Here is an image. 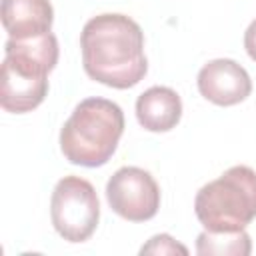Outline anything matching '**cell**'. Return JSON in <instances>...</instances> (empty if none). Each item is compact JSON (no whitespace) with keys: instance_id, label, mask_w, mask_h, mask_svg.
<instances>
[{"instance_id":"6da1fadb","label":"cell","mask_w":256,"mask_h":256,"mask_svg":"<svg viewBox=\"0 0 256 256\" xmlns=\"http://www.w3.org/2000/svg\"><path fill=\"white\" fill-rule=\"evenodd\" d=\"M84 72L110 88L136 86L148 72L144 56V32L126 14H98L80 34Z\"/></svg>"},{"instance_id":"7a4b0ae2","label":"cell","mask_w":256,"mask_h":256,"mask_svg":"<svg viewBox=\"0 0 256 256\" xmlns=\"http://www.w3.org/2000/svg\"><path fill=\"white\" fill-rule=\"evenodd\" d=\"M58 62V40L52 32L36 38H8L0 70V106L12 114L38 108L48 94V74Z\"/></svg>"},{"instance_id":"3957f363","label":"cell","mask_w":256,"mask_h":256,"mask_svg":"<svg viewBox=\"0 0 256 256\" xmlns=\"http://www.w3.org/2000/svg\"><path fill=\"white\" fill-rule=\"evenodd\" d=\"M124 132L122 108L106 98L82 100L60 130V150L70 164L104 166L118 148Z\"/></svg>"},{"instance_id":"277c9868","label":"cell","mask_w":256,"mask_h":256,"mask_svg":"<svg viewBox=\"0 0 256 256\" xmlns=\"http://www.w3.org/2000/svg\"><path fill=\"white\" fill-rule=\"evenodd\" d=\"M194 212L210 232H234L256 218V172L232 166L220 178L204 184L194 198Z\"/></svg>"},{"instance_id":"5b68a950","label":"cell","mask_w":256,"mask_h":256,"mask_svg":"<svg viewBox=\"0 0 256 256\" xmlns=\"http://www.w3.org/2000/svg\"><path fill=\"white\" fill-rule=\"evenodd\" d=\"M54 230L68 242L88 240L100 220V202L94 186L80 176H64L50 198Z\"/></svg>"},{"instance_id":"8992f818","label":"cell","mask_w":256,"mask_h":256,"mask_svg":"<svg viewBox=\"0 0 256 256\" xmlns=\"http://www.w3.org/2000/svg\"><path fill=\"white\" fill-rule=\"evenodd\" d=\"M110 208L128 222H146L160 208V188L150 172L138 166H122L106 184Z\"/></svg>"},{"instance_id":"52a82bcc","label":"cell","mask_w":256,"mask_h":256,"mask_svg":"<svg viewBox=\"0 0 256 256\" xmlns=\"http://www.w3.org/2000/svg\"><path fill=\"white\" fill-rule=\"evenodd\" d=\"M200 94L216 106H234L244 102L252 92L248 72L230 58H216L204 64L198 72Z\"/></svg>"},{"instance_id":"ba28073f","label":"cell","mask_w":256,"mask_h":256,"mask_svg":"<svg viewBox=\"0 0 256 256\" xmlns=\"http://www.w3.org/2000/svg\"><path fill=\"white\" fill-rule=\"evenodd\" d=\"M54 8L50 0H2V26L10 38L26 40L50 32Z\"/></svg>"},{"instance_id":"9c48e42d","label":"cell","mask_w":256,"mask_h":256,"mask_svg":"<svg viewBox=\"0 0 256 256\" xmlns=\"http://www.w3.org/2000/svg\"><path fill=\"white\" fill-rule=\"evenodd\" d=\"M136 118L148 132H168L182 118V100L168 86H152L138 96Z\"/></svg>"},{"instance_id":"30bf717a","label":"cell","mask_w":256,"mask_h":256,"mask_svg":"<svg viewBox=\"0 0 256 256\" xmlns=\"http://www.w3.org/2000/svg\"><path fill=\"white\" fill-rule=\"evenodd\" d=\"M196 252L206 256V254H218V256H248L252 252V242L248 232L234 230V232H210L204 230L198 240H196Z\"/></svg>"},{"instance_id":"8fae6325","label":"cell","mask_w":256,"mask_h":256,"mask_svg":"<svg viewBox=\"0 0 256 256\" xmlns=\"http://www.w3.org/2000/svg\"><path fill=\"white\" fill-rule=\"evenodd\" d=\"M140 254H188V248L178 244L170 234H156L140 248Z\"/></svg>"},{"instance_id":"7c38bea8","label":"cell","mask_w":256,"mask_h":256,"mask_svg":"<svg viewBox=\"0 0 256 256\" xmlns=\"http://www.w3.org/2000/svg\"><path fill=\"white\" fill-rule=\"evenodd\" d=\"M244 48H246L248 56L256 62V20H252L244 32Z\"/></svg>"}]
</instances>
